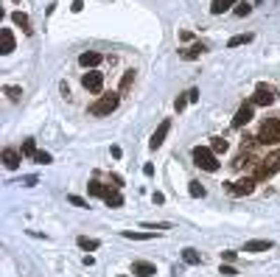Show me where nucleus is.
<instances>
[{"label":"nucleus","instance_id":"3","mask_svg":"<svg viewBox=\"0 0 280 277\" xmlns=\"http://www.w3.org/2000/svg\"><path fill=\"white\" fill-rule=\"evenodd\" d=\"M274 98H277V93H274V87L269 84H258L255 87V96H252V107H269V104H274Z\"/></svg>","mask_w":280,"mask_h":277},{"label":"nucleus","instance_id":"23","mask_svg":"<svg viewBox=\"0 0 280 277\" xmlns=\"http://www.w3.org/2000/svg\"><path fill=\"white\" fill-rule=\"evenodd\" d=\"M205 51H207L205 45H202V42H196L194 48H188V51H185L182 56H185V59H196V56H199V54H205Z\"/></svg>","mask_w":280,"mask_h":277},{"label":"nucleus","instance_id":"10","mask_svg":"<svg viewBox=\"0 0 280 277\" xmlns=\"http://www.w3.org/2000/svg\"><path fill=\"white\" fill-rule=\"evenodd\" d=\"M12 51H14V34L9 28H3V31H0V54L9 56Z\"/></svg>","mask_w":280,"mask_h":277},{"label":"nucleus","instance_id":"16","mask_svg":"<svg viewBox=\"0 0 280 277\" xmlns=\"http://www.w3.org/2000/svg\"><path fill=\"white\" fill-rule=\"evenodd\" d=\"M236 3H238V0H213V3H210V12H213V14H224L227 9L236 6Z\"/></svg>","mask_w":280,"mask_h":277},{"label":"nucleus","instance_id":"34","mask_svg":"<svg viewBox=\"0 0 280 277\" xmlns=\"http://www.w3.org/2000/svg\"><path fill=\"white\" fill-rule=\"evenodd\" d=\"M152 202H154V205H163V202H165V196H163V193H154V196H152Z\"/></svg>","mask_w":280,"mask_h":277},{"label":"nucleus","instance_id":"7","mask_svg":"<svg viewBox=\"0 0 280 277\" xmlns=\"http://www.w3.org/2000/svg\"><path fill=\"white\" fill-rule=\"evenodd\" d=\"M250 121H252V104H241V109H238L236 118H232V126L241 129V126H247Z\"/></svg>","mask_w":280,"mask_h":277},{"label":"nucleus","instance_id":"11","mask_svg":"<svg viewBox=\"0 0 280 277\" xmlns=\"http://www.w3.org/2000/svg\"><path fill=\"white\" fill-rule=\"evenodd\" d=\"M132 271H134V274H140V277H152V274H157L154 263H149V260H134V263H132Z\"/></svg>","mask_w":280,"mask_h":277},{"label":"nucleus","instance_id":"20","mask_svg":"<svg viewBox=\"0 0 280 277\" xmlns=\"http://www.w3.org/2000/svg\"><path fill=\"white\" fill-rule=\"evenodd\" d=\"M12 20H14V25H20L23 31H31V28H28V25H31V23H28V14H23V12H14V14H12Z\"/></svg>","mask_w":280,"mask_h":277},{"label":"nucleus","instance_id":"4","mask_svg":"<svg viewBox=\"0 0 280 277\" xmlns=\"http://www.w3.org/2000/svg\"><path fill=\"white\" fill-rule=\"evenodd\" d=\"M261 143H266V146H274V143H280V121H266L261 126Z\"/></svg>","mask_w":280,"mask_h":277},{"label":"nucleus","instance_id":"29","mask_svg":"<svg viewBox=\"0 0 280 277\" xmlns=\"http://www.w3.org/2000/svg\"><path fill=\"white\" fill-rule=\"evenodd\" d=\"M34 160H37V163H42V165H48L51 163V154H48V151H37V154H34Z\"/></svg>","mask_w":280,"mask_h":277},{"label":"nucleus","instance_id":"12","mask_svg":"<svg viewBox=\"0 0 280 277\" xmlns=\"http://www.w3.org/2000/svg\"><path fill=\"white\" fill-rule=\"evenodd\" d=\"M20 151H14V149H6L3 151V163H6V168L9 171H14V168H20Z\"/></svg>","mask_w":280,"mask_h":277},{"label":"nucleus","instance_id":"26","mask_svg":"<svg viewBox=\"0 0 280 277\" xmlns=\"http://www.w3.org/2000/svg\"><path fill=\"white\" fill-rule=\"evenodd\" d=\"M132 81H134V70H126L123 78H121V93H126L129 87H132Z\"/></svg>","mask_w":280,"mask_h":277},{"label":"nucleus","instance_id":"1","mask_svg":"<svg viewBox=\"0 0 280 277\" xmlns=\"http://www.w3.org/2000/svg\"><path fill=\"white\" fill-rule=\"evenodd\" d=\"M194 163L202 171H219V160H216L213 149H205V146H196L194 149Z\"/></svg>","mask_w":280,"mask_h":277},{"label":"nucleus","instance_id":"17","mask_svg":"<svg viewBox=\"0 0 280 277\" xmlns=\"http://www.w3.org/2000/svg\"><path fill=\"white\" fill-rule=\"evenodd\" d=\"M104 202H107V207H121V205H123V196H121L118 191H107Z\"/></svg>","mask_w":280,"mask_h":277},{"label":"nucleus","instance_id":"22","mask_svg":"<svg viewBox=\"0 0 280 277\" xmlns=\"http://www.w3.org/2000/svg\"><path fill=\"white\" fill-rule=\"evenodd\" d=\"M87 191H90V196H107V188L101 185V182H90V185H87Z\"/></svg>","mask_w":280,"mask_h":277},{"label":"nucleus","instance_id":"18","mask_svg":"<svg viewBox=\"0 0 280 277\" xmlns=\"http://www.w3.org/2000/svg\"><path fill=\"white\" fill-rule=\"evenodd\" d=\"M76 244H79V247L84 249V252H92V249H98V247H101V244H98L96 238H87V235H81V238H79Z\"/></svg>","mask_w":280,"mask_h":277},{"label":"nucleus","instance_id":"5","mask_svg":"<svg viewBox=\"0 0 280 277\" xmlns=\"http://www.w3.org/2000/svg\"><path fill=\"white\" fill-rule=\"evenodd\" d=\"M274 171H280V151L277 154H269L266 160H263V165L258 168V179H266V176H272Z\"/></svg>","mask_w":280,"mask_h":277},{"label":"nucleus","instance_id":"6","mask_svg":"<svg viewBox=\"0 0 280 277\" xmlns=\"http://www.w3.org/2000/svg\"><path fill=\"white\" fill-rule=\"evenodd\" d=\"M81 84H84V90H90V93H101L104 76L101 73H84V76H81Z\"/></svg>","mask_w":280,"mask_h":277},{"label":"nucleus","instance_id":"37","mask_svg":"<svg viewBox=\"0 0 280 277\" xmlns=\"http://www.w3.org/2000/svg\"><path fill=\"white\" fill-rule=\"evenodd\" d=\"M185 96H188V101H196V98H199V93H196V90H188Z\"/></svg>","mask_w":280,"mask_h":277},{"label":"nucleus","instance_id":"27","mask_svg":"<svg viewBox=\"0 0 280 277\" xmlns=\"http://www.w3.org/2000/svg\"><path fill=\"white\" fill-rule=\"evenodd\" d=\"M232 12H236V17H247V14L252 12V6H250V3H241V0H238V3H236V9H232Z\"/></svg>","mask_w":280,"mask_h":277},{"label":"nucleus","instance_id":"33","mask_svg":"<svg viewBox=\"0 0 280 277\" xmlns=\"http://www.w3.org/2000/svg\"><path fill=\"white\" fill-rule=\"evenodd\" d=\"M221 274H227V277H232V274H238V271H236V269H232V266H224V263H221Z\"/></svg>","mask_w":280,"mask_h":277},{"label":"nucleus","instance_id":"36","mask_svg":"<svg viewBox=\"0 0 280 277\" xmlns=\"http://www.w3.org/2000/svg\"><path fill=\"white\" fill-rule=\"evenodd\" d=\"M23 185H37V176H34V174H31V176H25V179H23Z\"/></svg>","mask_w":280,"mask_h":277},{"label":"nucleus","instance_id":"13","mask_svg":"<svg viewBox=\"0 0 280 277\" xmlns=\"http://www.w3.org/2000/svg\"><path fill=\"white\" fill-rule=\"evenodd\" d=\"M98 62H101V54H96V51H87V54L79 56V65L81 67H96Z\"/></svg>","mask_w":280,"mask_h":277},{"label":"nucleus","instance_id":"25","mask_svg":"<svg viewBox=\"0 0 280 277\" xmlns=\"http://www.w3.org/2000/svg\"><path fill=\"white\" fill-rule=\"evenodd\" d=\"M20 154H23V157H34V154H37V146H34V140H23V149H20Z\"/></svg>","mask_w":280,"mask_h":277},{"label":"nucleus","instance_id":"21","mask_svg":"<svg viewBox=\"0 0 280 277\" xmlns=\"http://www.w3.org/2000/svg\"><path fill=\"white\" fill-rule=\"evenodd\" d=\"M210 149H213V154H224V151L230 149V146H227V140H224V137H213Z\"/></svg>","mask_w":280,"mask_h":277},{"label":"nucleus","instance_id":"35","mask_svg":"<svg viewBox=\"0 0 280 277\" xmlns=\"http://www.w3.org/2000/svg\"><path fill=\"white\" fill-rule=\"evenodd\" d=\"M70 9H73V12H76V14H79V12H81V9H84V3H81V0H73V6H70Z\"/></svg>","mask_w":280,"mask_h":277},{"label":"nucleus","instance_id":"15","mask_svg":"<svg viewBox=\"0 0 280 277\" xmlns=\"http://www.w3.org/2000/svg\"><path fill=\"white\" fill-rule=\"evenodd\" d=\"M123 238H129V241H152L157 233H132V229H123Z\"/></svg>","mask_w":280,"mask_h":277},{"label":"nucleus","instance_id":"38","mask_svg":"<svg viewBox=\"0 0 280 277\" xmlns=\"http://www.w3.org/2000/svg\"><path fill=\"white\" fill-rule=\"evenodd\" d=\"M121 277H126V274H121Z\"/></svg>","mask_w":280,"mask_h":277},{"label":"nucleus","instance_id":"31","mask_svg":"<svg viewBox=\"0 0 280 277\" xmlns=\"http://www.w3.org/2000/svg\"><path fill=\"white\" fill-rule=\"evenodd\" d=\"M20 96H23L20 87H9V98H12V101H20Z\"/></svg>","mask_w":280,"mask_h":277},{"label":"nucleus","instance_id":"24","mask_svg":"<svg viewBox=\"0 0 280 277\" xmlns=\"http://www.w3.org/2000/svg\"><path fill=\"white\" fill-rule=\"evenodd\" d=\"M247 42H252V34H238L230 39V48H238V45H247Z\"/></svg>","mask_w":280,"mask_h":277},{"label":"nucleus","instance_id":"14","mask_svg":"<svg viewBox=\"0 0 280 277\" xmlns=\"http://www.w3.org/2000/svg\"><path fill=\"white\" fill-rule=\"evenodd\" d=\"M266 249H272V241H247L244 252H266Z\"/></svg>","mask_w":280,"mask_h":277},{"label":"nucleus","instance_id":"8","mask_svg":"<svg viewBox=\"0 0 280 277\" xmlns=\"http://www.w3.org/2000/svg\"><path fill=\"white\" fill-rule=\"evenodd\" d=\"M230 191L236 193V196H250V193L255 191V179L244 176V179H238V182H236V185H230Z\"/></svg>","mask_w":280,"mask_h":277},{"label":"nucleus","instance_id":"9","mask_svg":"<svg viewBox=\"0 0 280 277\" xmlns=\"http://www.w3.org/2000/svg\"><path fill=\"white\" fill-rule=\"evenodd\" d=\"M171 132V121H163L157 126V132L152 134V140H149V149H160V146H163V140H165V134Z\"/></svg>","mask_w":280,"mask_h":277},{"label":"nucleus","instance_id":"30","mask_svg":"<svg viewBox=\"0 0 280 277\" xmlns=\"http://www.w3.org/2000/svg\"><path fill=\"white\" fill-rule=\"evenodd\" d=\"M185 104H188V96H179L177 101H174V109H177V112H182V109H185Z\"/></svg>","mask_w":280,"mask_h":277},{"label":"nucleus","instance_id":"2","mask_svg":"<svg viewBox=\"0 0 280 277\" xmlns=\"http://www.w3.org/2000/svg\"><path fill=\"white\" fill-rule=\"evenodd\" d=\"M118 104H121V96H118V93H107V96H101L96 104H92L90 112L92 115H110V112L118 109Z\"/></svg>","mask_w":280,"mask_h":277},{"label":"nucleus","instance_id":"19","mask_svg":"<svg viewBox=\"0 0 280 277\" xmlns=\"http://www.w3.org/2000/svg\"><path fill=\"white\" fill-rule=\"evenodd\" d=\"M182 260H185V263H191V266H196V263H202V255L196 252V249H185Z\"/></svg>","mask_w":280,"mask_h":277},{"label":"nucleus","instance_id":"28","mask_svg":"<svg viewBox=\"0 0 280 277\" xmlns=\"http://www.w3.org/2000/svg\"><path fill=\"white\" fill-rule=\"evenodd\" d=\"M188 193L194 196V199H202V196H205V188H202V182H191Z\"/></svg>","mask_w":280,"mask_h":277},{"label":"nucleus","instance_id":"32","mask_svg":"<svg viewBox=\"0 0 280 277\" xmlns=\"http://www.w3.org/2000/svg\"><path fill=\"white\" fill-rule=\"evenodd\" d=\"M67 202H70V205H76V207H87V202L81 199V196H67Z\"/></svg>","mask_w":280,"mask_h":277}]
</instances>
